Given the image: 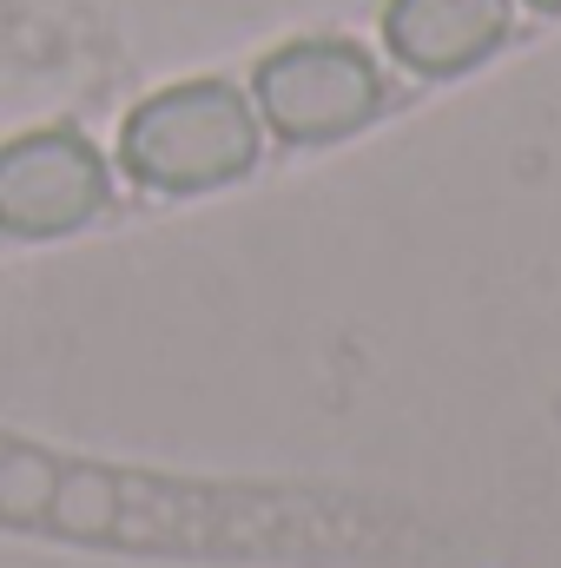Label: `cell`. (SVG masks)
Returning a JSON list of instances; mask_svg holds the SVG:
<instances>
[{"mask_svg": "<svg viewBox=\"0 0 561 568\" xmlns=\"http://www.w3.org/2000/svg\"><path fill=\"white\" fill-rule=\"evenodd\" d=\"M0 529H33L126 556L198 562H324L384 549L377 516L290 489H212L0 436Z\"/></svg>", "mask_w": 561, "mask_h": 568, "instance_id": "1", "label": "cell"}, {"mask_svg": "<svg viewBox=\"0 0 561 568\" xmlns=\"http://www.w3.org/2000/svg\"><path fill=\"white\" fill-rule=\"evenodd\" d=\"M126 179L165 199L218 192L258 165V120L225 80H185L140 100L120 126Z\"/></svg>", "mask_w": 561, "mask_h": 568, "instance_id": "2", "label": "cell"}, {"mask_svg": "<svg viewBox=\"0 0 561 568\" xmlns=\"http://www.w3.org/2000/svg\"><path fill=\"white\" fill-rule=\"evenodd\" d=\"M252 93H258L265 126L284 145H337L384 113L390 80L357 40L310 33V40H284L278 53L258 60Z\"/></svg>", "mask_w": 561, "mask_h": 568, "instance_id": "3", "label": "cell"}, {"mask_svg": "<svg viewBox=\"0 0 561 568\" xmlns=\"http://www.w3.org/2000/svg\"><path fill=\"white\" fill-rule=\"evenodd\" d=\"M113 199L100 145L73 126H40L0 145V232L7 239H67L93 225Z\"/></svg>", "mask_w": 561, "mask_h": 568, "instance_id": "4", "label": "cell"}, {"mask_svg": "<svg viewBox=\"0 0 561 568\" xmlns=\"http://www.w3.org/2000/svg\"><path fill=\"white\" fill-rule=\"evenodd\" d=\"M502 40H509V0H390L384 7V47L422 80H456L482 67Z\"/></svg>", "mask_w": 561, "mask_h": 568, "instance_id": "5", "label": "cell"}, {"mask_svg": "<svg viewBox=\"0 0 561 568\" xmlns=\"http://www.w3.org/2000/svg\"><path fill=\"white\" fill-rule=\"evenodd\" d=\"M529 7H536V13H561V0H529Z\"/></svg>", "mask_w": 561, "mask_h": 568, "instance_id": "6", "label": "cell"}]
</instances>
